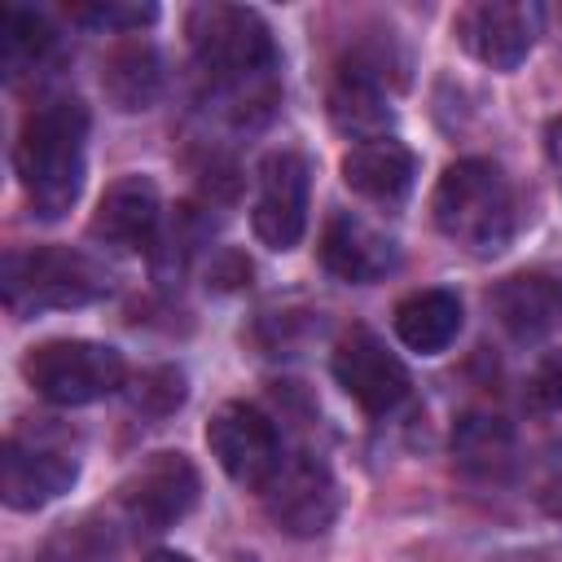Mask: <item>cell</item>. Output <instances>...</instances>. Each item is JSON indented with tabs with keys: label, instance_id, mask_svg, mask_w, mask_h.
<instances>
[{
	"label": "cell",
	"instance_id": "7",
	"mask_svg": "<svg viewBox=\"0 0 562 562\" xmlns=\"http://www.w3.org/2000/svg\"><path fill=\"white\" fill-rule=\"evenodd\" d=\"M259 496H263L268 518L285 536H321L334 527V518L342 509L338 479L329 474V465L321 457H307V452L285 457Z\"/></svg>",
	"mask_w": 562,
	"mask_h": 562
},
{
	"label": "cell",
	"instance_id": "8",
	"mask_svg": "<svg viewBox=\"0 0 562 562\" xmlns=\"http://www.w3.org/2000/svg\"><path fill=\"white\" fill-rule=\"evenodd\" d=\"M307 189H312V167L299 149H272L259 162L255 176V237L268 250H294L303 228H307Z\"/></svg>",
	"mask_w": 562,
	"mask_h": 562
},
{
	"label": "cell",
	"instance_id": "27",
	"mask_svg": "<svg viewBox=\"0 0 562 562\" xmlns=\"http://www.w3.org/2000/svg\"><path fill=\"white\" fill-rule=\"evenodd\" d=\"M501 562H562V553H522V558H501Z\"/></svg>",
	"mask_w": 562,
	"mask_h": 562
},
{
	"label": "cell",
	"instance_id": "22",
	"mask_svg": "<svg viewBox=\"0 0 562 562\" xmlns=\"http://www.w3.org/2000/svg\"><path fill=\"white\" fill-rule=\"evenodd\" d=\"M127 404L145 417H167L184 404V373L162 364V369H145L132 386H127Z\"/></svg>",
	"mask_w": 562,
	"mask_h": 562
},
{
	"label": "cell",
	"instance_id": "21",
	"mask_svg": "<svg viewBox=\"0 0 562 562\" xmlns=\"http://www.w3.org/2000/svg\"><path fill=\"white\" fill-rule=\"evenodd\" d=\"M509 443H514L509 426H505L501 417H487V413L461 417V426H457V435H452V452H457L465 465H483V470H492L496 461H505V457H509Z\"/></svg>",
	"mask_w": 562,
	"mask_h": 562
},
{
	"label": "cell",
	"instance_id": "9",
	"mask_svg": "<svg viewBox=\"0 0 562 562\" xmlns=\"http://www.w3.org/2000/svg\"><path fill=\"white\" fill-rule=\"evenodd\" d=\"M334 382L369 417H386L408 400L404 360L364 325H356V329H347L338 338V347H334Z\"/></svg>",
	"mask_w": 562,
	"mask_h": 562
},
{
	"label": "cell",
	"instance_id": "15",
	"mask_svg": "<svg viewBox=\"0 0 562 562\" xmlns=\"http://www.w3.org/2000/svg\"><path fill=\"white\" fill-rule=\"evenodd\" d=\"M417 176V158L404 140L382 136V140H360L342 154V184L378 206H400L413 189Z\"/></svg>",
	"mask_w": 562,
	"mask_h": 562
},
{
	"label": "cell",
	"instance_id": "19",
	"mask_svg": "<svg viewBox=\"0 0 562 562\" xmlns=\"http://www.w3.org/2000/svg\"><path fill=\"white\" fill-rule=\"evenodd\" d=\"M391 325L408 351L435 356L461 334V299L452 290H417L395 303Z\"/></svg>",
	"mask_w": 562,
	"mask_h": 562
},
{
	"label": "cell",
	"instance_id": "12",
	"mask_svg": "<svg viewBox=\"0 0 562 562\" xmlns=\"http://www.w3.org/2000/svg\"><path fill=\"white\" fill-rule=\"evenodd\" d=\"M540 4L527 0H474L457 13V40L470 57H479L492 70H514L536 35H540Z\"/></svg>",
	"mask_w": 562,
	"mask_h": 562
},
{
	"label": "cell",
	"instance_id": "25",
	"mask_svg": "<svg viewBox=\"0 0 562 562\" xmlns=\"http://www.w3.org/2000/svg\"><path fill=\"white\" fill-rule=\"evenodd\" d=\"M544 154H549L553 180H558V189H562V114L549 119V127H544Z\"/></svg>",
	"mask_w": 562,
	"mask_h": 562
},
{
	"label": "cell",
	"instance_id": "2",
	"mask_svg": "<svg viewBox=\"0 0 562 562\" xmlns=\"http://www.w3.org/2000/svg\"><path fill=\"white\" fill-rule=\"evenodd\" d=\"M430 215L448 241L474 255H496L514 237V189L496 162L461 158L443 167L430 193Z\"/></svg>",
	"mask_w": 562,
	"mask_h": 562
},
{
	"label": "cell",
	"instance_id": "24",
	"mask_svg": "<svg viewBox=\"0 0 562 562\" xmlns=\"http://www.w3.org/2000/svg\"><path fill=\"white\" fill-rule=\"evenodd\" d=\"M527 395H531V404H540V408H562V360H558V356L544 360V364L531 373Z\"/></svg>",
	"mask_w": 562,
	"mask_h": 562
},
{
	"label": "cell",
	"instance_id": "6",
	"mask_svg": "<svg viewBox=\"0 0 562 562\" xmlns=\"http://www.w3.org/2000/svg\"><path fill=\"white\" fill-rule=\"evenodd\" d=\"M79 479V457L57 439L40 435L35 426H18L4 439L0 457V496L9 509H44L66 496Z\"/></svg>",
	"mask_w": 562,
	"mask_h": 562
},
{
	"label": "cell",
	"instance_id": "5",
	"mask_svg": "<svg viewBox=\"0 0 562 562\" xmlns=\"http://www.w3.org/2000/svg\"><path fill=\"white\" fill-rule=\"evenodd\" d=\"M22 378L26 386L57 404V408H79L114 395L127 378L123 356L110 342L92 338H48L22 356Z\"/></svg>",
	"mask_w": 562,
	"mask_h": 562
},
{
	"label": "cell",
	"instance_id": "26",
	"mask_svg": "<svg viewBox=\"0 0 562 562\" xmlns=\"http://www.w3.org/2000/svg\"><path fill=\"white\" fill-rule=\"evenodd\" d=\"M140 562H193L189 553H176V549H154V553H145Z\"/></svg>",
	"mask_w": 562,
	"mask_h": 562
},
{
	"label": "cell",
	"instance_id": "11",
	"mask_svg": "<svg viewBox=\"0 0 562 562\" xmlns=\"http://www.w3.org/2000/svg\"><path fill=\"white\" fill-rule=\"evenodd\" d=\"M198 492H202V479L184 452H154L145 465H136L123 479L119 501L132 527L167 531L198 505Z\"/></svg>",
	"mask_w": 562,
	"mask_h": 562
},
{
	"label": "cell",
	"instance_id": "17",
	"mask_svg": "<svg viewBox=\"0 0 562 562\" xmlns=\"http://www.w3.org/2000/svg\"><path fill=\"white\" fill-rule=\"evenodd\" d=\"M492 312L514 342L544 338L562 316V277L553 272H514L492 290Z\"/></svg>",
	"mask_w": 562,
	"mask_h": 562
},
{
	"label": "cell",
	"instance_id": "14",
	"mask_svg": "<svg viewBox=\"0 0 562 562\" xmlns=\"http://www.w3.org/2000/svg\"><path fill=\"white\" fill-rule=\"evenodd\" d=\"M158 220H162L158 184L149 176H123L101 193L88 233L119 250H145L158 237Z\"/></svg>",
	"mask_w": 562,
	"mask_h": 562
},
{
	"label": "cell",
	"instance_id": "18",
	"mask_svg": "<svg viewBox=\"0 0 562 562\" xmlns=\"http://www.w3.org/2000/svg\"><path fill=\"white\" fill-rule=\"evenodd\" d=\"M101 88H105L110 105L123 114L149 110L162 92V61H158L154 44L140 35L119 40L101 61Z\"/></svg>",
	"mask_w": 562,
	"mask_h": 562
},
{
	"label": "cell",
	"instance_id": "16",
	"mask_svg": "<svg viewBox=\"0 0 562 562\" xmlns=\"http://www.w3.org/2000/svg\"><path fill=\"white\" fill-rule=\"evenodd\" d=\"M329 119L338 132L360 140H382L391 127V105H386V88L373 61L351 57L338 66L334 83H329Z\"/></svg>",
	"mask_w": 562,
	"mask_h": 562
},
{
	"label": "cell",
	"instance_id": "3",
	"mask_svg": "<svg viewBox=\"0 0 562 562\" xmlns=\"http://www.w3.org/2000/svg\"><path fill=\"white\" fill-rule=\"evenodd\" d=\"M184 35L198 70L220 92H250L277 61L268 22L246 4H193L184 18Z\"/></svg>",
	"mask_w": 562,
	"mask_h": 562
},
{
	"label": "cell",
	"instance_id": "1",
	"mask_svg": "<svg viewBox=\"0 0 562 562\" xmlns=\"http://www.w3.org/2000/svg\"><path fill=\"white\" fill-rule=\"evenodd\" d=\"M18 184L40 220H61L88 171V105L79 97H44L26 110L13 140Z\"/></svg>",
	"mask_w": 562,
	"mask_h": 562
},
{
	"label": "cell",
	"instance_id": "13",
	"mask_svg": "<svg viewBox=\"0 0 562 562\" xmlns=\"http://www.w3.org/2000/svg\"><path fill=\"white\" fill-rule=\"evenodd\" d=\"M400 263V250L386 233H378L369 220L351 215V211H338L325 220L321 228V268L338 281H351V285H369V281H382L386 272H395Z\"/></svg>",
	"mask_w": 562,
	"mask_h": 562
},
{
	"label": "cell",
	"instance_id": "20",
	"mask_svg": "<svg viewBox=\"0 0 562 562\" xmlns=\"http://www.w3.org/2000/svg\"><path fill=\"white\" fill-rule=\"evenodd\" d=\"M0 48H4V70H9V79H18V75L44 66V57L57 48V35H53V26H48L44 13L22 9V4H9V9H4Z\"/></svg>",
	"mask_w": 562,
	"mask_h": 562
},
{
	"label": "cell",
	"instance_id": "4",
	"mask_svg": "<svg viewBox=\"0 0 562 562\" xmlns=\"http://www.w3.org/2000/svg\"><path fill=\"white\" fill-rule=\"evenodd\" d=\"M4 307L13 316H35L53 307H83L110 290V272L70 246L9 250L0 268Z\"/></svg>",
	"mask_w": 562,
	"mask_h": 562
},
{
	"label": "cell",
	"instance_id": "10",
	"mask_svg": "<svg viewBox=\"0 0 562 562\" xmlns=\"http://www.w3.org/2000/svg\"><path fill=\"white\" fill-rule=\"evenodd\" d=\"M206 448L237 487H255V492H263L285 461L272 417L255 404H224L206 426Z\"/></svg>",
	"mask_w": 562,
	"mask_h": 562
},
{
	"label": "cell",
	"instance_id": "23",
	"mask_svg": "<svg viewBox=\"0 0 562 562\" xmlns=\"http://www.w3.org/2000/svg\"><path fill=\"white\" fill-rule=\"evenodd\" d=\"M70 18L83 22V26H97V31H140L158 18L154 4H119V0H79L70 4Z\"/></svg>",
	"mask_w": 562,
	"mask_h": 562
}]
</instances>
